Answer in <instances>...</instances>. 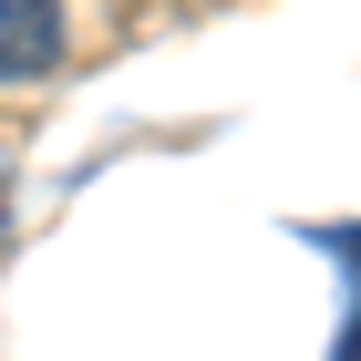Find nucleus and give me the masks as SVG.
Masks as SVG:
<instances>
[{
    "instance_id": "obj_1",
    "label": "nucleus",
    "mask_w": 361,
    "mask_h": 361,
    "mask_svg": "<svg viewBox=\"0 0 361 361\" xmlns=\"http://www.w3.org/2000/svg\"><path fill=\"white\" fill-rule=\"evenodd\" d=\"M62 62V0H0V83H31Z\"/></svg>"
}]
</instances>
